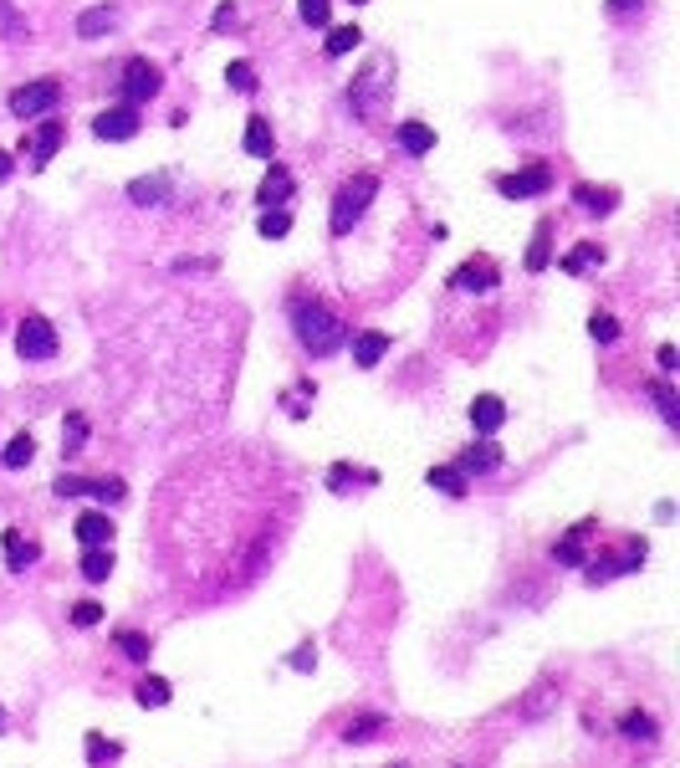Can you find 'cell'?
I'll return each mask as SVG.
<instances>
[{"label":"cell","instance_id":"cell-1","mask_svg":"<svg viewBox=\"0 0 680 768\" xmlns=\"http://www.w3.org/2000/svg\"><path fill=\"white\" fill-rule=\"evenodd\" d=\"M292 333L312 359H328L348 343V323L322 298H292Z\"/></svg>","mask_w":680,"mask_h":768},{"label":"cell","instance_id":"cell-2","mask_svg":"<svg viewBox=\"0 0 680 768\" xmlns=\"http://www.w3.org/2000/svg\"><path fill=\"white\" fill-rule=\"evenodd\" d=\"M373 195H379V180L373 174H353V180L338 190V200H333V216H328V231L333 236H348L353 226L363 221V210L373 205Z\"/></svg>","mask_w":680,"mask_h":768},{"label":"cell","instance_id":"cell-3","mask_svg":"<svg viewBox=\"0 0 680 768\" xmlns=\"http://www.w3.org/2000/svg\"><path fill=\"white\" fill-rule=\"evenodd\" d=\"M62 103V82L57 78H41V82H26V88L11 92V113L16 118H37V113H52Z\"/></svg>","mask_w":680,"mask_h":768},{"label":"cell","instance_id":"cell-4","mask_svg":"<svg viewBox=\"0 0 680 768\" xmlns=\"http://www.w3.org/2000/svg\"><path fill=\"white\" fill-rule=\"evenodd\" d=\"M16 353L21 359H57V328L47 323V318H26L21 323V333H16Z\"/></svg>","mask_w":680,"mask_h":768},{"label":"cell","instance_id":"cell-5","mask_svg":"<svg viewBox=\"0 0 680 768\" xmlns=\"http://www.w3.org/2000/svg\"><path fill=\"white\" fill-rule=\"evenodd\" d=\"M384 72H389V57H379V62H373L369 72H363V78L353 82V88H348V108H353L359 118H369V113H373L379 92H384Z\"/></svg>","mask_w":680,"mask_h":768},{"label":"cell","instance_id":"cell-6","mask_svg":"<svg viewBox=\"0 0 680 768\" xmlns=\"http://www.w3.org/2000/svg\"><path fill=\"white\" fill-rule=\"evenodd\" d=\"M548 184H552V174L542 170V164H527V170H517V174H501L497 190L507 200H532V195H542Z\"/></svg>","mask_w":680,"mask_h":768},{"label":"cell","instance_id":"cell-7","mask_svg":"<svg viewBox=\"0 0 680 768\" xmlns=\"http://www.w3.org/2000/svg\"><path fill=\"white\" fill-rule=\"evenodd\" d=\"M123 92H129V103H149L159 92V67L143 62V57H129L123 62Z\"/></svg>","mask_w":680,"mask_h":768},{"label":"cell","instance_id":"cell-8","mask_svg":"<svg viewBox=\"0 0 680 768\" xmlns=\"http://www.w3.org/2000/svg\"><path fill=\"white\" fill-rule=\"evenodd\" d=\"M450 287H455V292H491V287H497V261H491V257H471L466 267L450 272Z\"/></svg>","mask_w":680,"mask_h":768},{"label":"cell","instance_id":"cell-9","mask_svg":"<svg viewBox=\"0 0 680 768\" xmlns=\"http://www.w3.org/2000/svg\"><path fill=\"white\" fill-rule=\"evenodd\" d=\"M92 133H98V139H133V133H139V108H108V113H98L92 118Z\"/></svg>","mask_w":680,"mask_h":768},{"label":"cell","instance_id":"cell-10","mask_svg":"<svg viewBox=\"0 0 680 768\" xmlns=\"http://www.w3.org/2000/svg\"><path fill=\"white\" fill-rule=\"evenodd\" d=\"M497 467H501V446L497 441H476L471 451L455 456V471H461V477H486V471H497Z\"/></svg>","mask_w":680,"mask_h":768},{"label":"cell","instance_id":"cell-11","mask_svg":"<svg viewBox=\"0 0 680 768\" xmlns=\"http://www.w3.org/2000/svg\"><path fill=\"white\" fill-rule=\"evenodd\" d=\"M471 426L481 430V436H491V430L507 426V405H501V395H476L471 400Z\"/></svg>","mask_w":680,"mask_h":768},{"label":"cell","instance_id":"cell-12","mask_svg":"<svg viewBox=\"0 0 680 768\" xmlns=\"http://www.w3.org/2000/svg\"><path fill=\"white\" fill-rule=\"evenodd\" d=\"M78 543L82 548H113V518H108V512H82L78 518Z\"/></svg>","mask_w":680,"mask_h":768},{"label":"cell","instance_id":"cell-13","mask_svg":"<svg viewBox=\"0 0 680 768\" xmlns=\"http://www.w3.org/2000/svg\"><path fill=\"white\" fill-rule=\"evenodd\" d=\"M62 139H67V129L57 123V118H47L37 129V139H31V170H41V164H52V154L62 149Z\"/></svg>","mask_w":680,"mask_h":768},{"label":"cell","instance_id":"cell-14","mask_svg":"<svg viewBox=\"0 0 680 768\" xmlns=\"http://www.w3.org/2000/svg\"><path fill=\"white\" fill-rule=\"evenodd\" d=\"M384 353H389V333H379V328H369V333L353 339V364H359V369H379Z\"/></svg>","mask_w":680,"mask_h":768},{"label":"cell","instance_id":"cell-15","mask_svg":"<svg viewBox=\"0 0 680 768\" xmlns=\"http://www.w3.org/2000/svg\"><path fill=\"white\" fill-rule=\"evenodd\" d=\"M256 200L261 205H287V200H292V174L282 170V164H271L267 170V180H261V190H256Z\"/></svg>","mask_w":680,"mask_h":768},{"label":"cell","instance_id":"cell-16","mask_svg":"<svg viewBox=\"0 0 680 768\" xmlns=\"http://www.w3.org/2000/svg\"><path fill=\"white\" fill-rule=\"evenodd\" d=\"M113 26H118V11H113V5H92V11H82V16H78V37H82V41L108 37Z\"/></svg>","mask_w":680,"mask_h":768},{"label":"cell","instance_id":"cell-17","mask_svg":"<svg viewBox=\"0 0 680 768\" xmlns=\"http://www.w3.org/2000/svg\"><path fill=\"white\" fill-rule=\"evenodd\" d=\"M241 143H246V154H251V159H271V154H277V133H271L267 118H251Z\"/></svg>","mask_w":680,"mask_h":768},{"label":"cell","instance_id":"cell-18","mask_svg":"<svg viewBox=\"0 0 680 768\" xmlns=\"http://www.w3.org/2000/svg\"><path fill=\"white\" fill-rule=\"evenodd\" d=\"M399 149L410 159L430 154V149H435V129H430V123H399Z\"/></svg>","mask_w":680,"mask_h":768},{"label":"cell","instance_id":"cell-19","mask_svg":"<svg viewBox=\"0 0 680 768\" xmlns=\"http://www.w3.org/2000/svg\"><path fill=\"white\" fill-rule=\"evenodd\" d=\"M129 200H133V205H164V200H169V174L133 180V184H129Z\"/></svg>","mask_w":680,"mask_h":768},{"label":"cell","instance_id":"cell-20","mask_svg":"<svg viewBox=\"0 0 680 768\" xmlns=\"http://www.w3.org/2000/svg\"><path fill=\"white\" fill-rule=\"evenodd\" d=\"M0 543H5V563H11V573H26V563H37V543H26L16 528H5Z\"/></svg>","mask_w":680,"mask_h":768},{"label":"cell","instance_id":"cell-21","mask_svg":"<svg viewBox=\"0 0 680 768\" xmlns=\"http://www.w3.org/2000/svg\"><path fill=\"white\" fill-rule=\"evenodd\" d=\"M108 573H113V548H88L82 553V579L88 584H108Z\"/></svg>","mask_w":680,"mask_h":768},{"label":"cell","instance_id":"cell-22","mask_svg":"<svg viewBox=\"0 0 680 768\" xmlns=\"http://www.w3.org/2000/svg\"><path fill=\"white\" fill-rule=\"evenodd\" d=\"M589 533H593V522H578L573 533L552 548V559H558V563H589V559H583V538H589Z\"/></svg>","mask_w":680,"mask_h":768},{"label":"cell","instance_id":"cell-23","mask_svg":"<svg viewBox=\"0 0 680 768\" xmlns=\"http://www.w3.org/2000/svg\"><path fill=\"white\" fill-rule=\"evenodd\" d=\"M650 400L660 405V420H665V426H680V400H675V390H670V379H650Z\"/></svg>","mask_w":680,"mask_h":768},{"label":"cell","instance_id":"cell-24","mask_svg":"<svg viewBox=\"0 0 680 768\" xmlns=\"http://www.w3.org/2000/svg\"><path fill=\"white\" fill-rule=\"evenodd\" d=\"M256 231L267 236V241H282V236L292 231V210H287V205H271V210H261Z\"/></svg>","mask_w":680,"mask_h":768},{"label":"cell","instance_id":"cell-25","mask_svg":"<svg viewBox=\"0 0 680 768\" xmlns=\"http://www.w3.org/2000/svg\"><path fill=\"white\" fill-rule=\"evenodd\" d=\"M430 487L445 492V497H466V492H471V482H466L455 467H430Z\"/></svg>","mask_w":680,"mask_h":768},{"label":"cell","instance_id":"cell-26","mask_svg":"<svg viewBox=\"0 0 680 768\" xmlns=\"http://www.w3.org/2000/svg\"><path fill=\"white\" fill-rule=\"evenodd\" d=\"M573 195H578V205L589 210V216H609V210H614V200H619L614 190H593V184H578Z\"/></svg>","mask_w":680,"mask_h":768},{"label":"cell","instance_id":"cell-27","mask_svg":"<svg viewBox=\"0 0 680 768\" xmlns=\"http://www.w3.org/2000/svg\"><path fill=\"white\" fill-rule=\"evenodd\" d=\"M113 646L123 651V661H149V636H139V630H118L113 636Z\"/></svg>","mask_w":680,"mask_h":768},{"label":"cell","instance_id":"cell-28","mask_svg":"<svg viewBox=\"0 0 680 768\" xmlns=\"http://www.w3.org/2000/svg\"><path fill=\"white\" fill-rule=\"evenodd\" d=\"M593 261H603V247H599V241H578V251H568V257H563V272H589Z\"/></svg>","mask_w":680,"mask_h":768},{"label":"cell","instance_id":"cell-29","mask_svg":"<svg viewBox=\"0 0 680 768\" xmlns=\"http://www.w3.org/2000/svg\"><path fill=\"white\" fill-rule=\"evenodd\" d=\"M379 732H384V717L369 712V717H353V722L343 728V738H348V742H373Z\"/></svg>","mask_w":680,"mask_h":768},{"label":"cell","instance_id":"cell-30","mask_svg":"<svg viewBox=\"0 0 680 768\" xmlns=\"http://www.w3.org/2000/svg\"><path fill=\"white\" fill-rule=\"evenodd\" d=\"M31 456H37V441H31V436H16V441L0 451V461L11 471H21V467H31Z\"/></svg>","mask_w":680,"mask_h":768},{"label":"cell","instance_id":"cell-31","mask_svg":"<svg viewBox=\"0 0 680 768\" xmlns=\"http://www.w3.org/2000/svg\"><path fill=\"white\" fill-rule=\"evenodd\" d=\"M118 753H123L118 742H103L98 732H88V763H92V768H113Z\"/></svg>","mask_w":680,"mask_h":768},{"label":"cell","instance_id":"cell-32","mask_svg":"<svg viewBox=\"0 0 680 768\" xmlns=\"http://www.w3.org/2000/svg\"><path fill=\"white\" fill-rule=\"evenodd\" d=\"M619 732H624V738L650 742V738H654V717H650V712H624V717H619Z\"/></svg>","mask_w":680,"mask_h":768},{"label":"cell","instance_id":"cell-33","mask_svg":"<svg viewBox=\"0 0 680 768\" xmlns=\"http://www.w3.org/2000/svg\"><path fill=\"white\" fill-rule=\"evenodd\" d=\"M359 41H363L359 26H333V31H328V57H348Z\"/></svg>","mask_w":680,"mask_h":768},{"label":"cell","instance_id":"cell-34","mask_svg":"<svg viewBox=\"0 0 680 768\" xmlns=\"http://www.w3.org/2000/svg\"><path fill=\"white\" fill-rule=\"evenodd\" d=\"M169 697H174V691H169L164 677H143L139 681V702L143 707H169Z\"/></svg>","mask_w":680,"mask_h":768},{"label":"cell","instance_id":"cell-35","mask_svg":"<svg viewBox=\"0 0 680 768\" xmlns=\"http://www.w3.org/2000/svg\"><path fill=\"white\" fill-rule=\"evenodd\" d=\"M548 241H552V226L542 221V226H538V236H532V251H527V272H542V267H548V257H552V251H548Z\"/></svg>","mask_w":680,"mask_h":768},{"label":"cell","instance_id":"cell-36","mask_svg":"<svg viewBox=\"0 0 680 768\" xmlns=\"http://www.w3.org/2000/svg\"><path fill=\"white\" fill-rule=\"evenodd\" d=\"M225 82H231L235 92H256V67H251V62H231V67H225Z\"/></svg>","mask_w":680,"mask_h":768},{"label":"cell","instance_id":"cell-37","mask_svg":"<svg viewBox=\"0 0 680 768\" xmlns=\"http://www.w3.org/2000/svg\"><path fill=\"white\" fill-rule=\"evenodd\" d=\"M589 333H593L599 343H614V339H619V318H609V313H593V318H589Z\"/></svg>","mask_w":680,"mask_h":768},{"label":"cell","instance_id":"cell-38","mask_svg":"<svg viewBox=\"0 0 680 768\" xmlns=\"http://www.w3.org/2000/svg\"><path fill=\"white\" fill-rule=\"evenodd\" d=\"M328 16H333V0H302V21L308 26H328Z\"/></svg>","mask_w":680,"mask_h":768},{"label":"cell","instance_id":"cell-39","mask_svg":"<svg viewBox=\"0 0 680 768\" xmlns=\"http://www.w3.org/2000/svg\"><path fill=\"white\" fill-rule=\"evenodd\" d=\"M98 620H103V605H92V599H82V605H72V626H98Z\"/></svg>","mask_w":680,"mask_h":768},{"label":"cell","instance_id":"cell-40","mask_svg":"<svg viewBox=\"0 0 680 768\" xmlns=\"http://www.w3.org/2000/svg\"><path fill=\"white\" fill-rule=\"evenodd\" d=\"M312 666H318V651H312V646H297V651H292V671H312Z\"/></svg>","mask_w":680,"mask_h":768},{"label":"cell","instance_id":"cell-41","mask_svg":"<svg viewBox=\"0 0 680 768\" xmlns=\"http://www.w3.org/2000/svg\"><path fill=\"white\" fill-rule=\"evenodd\" d=\"M82 436H88V426H82V416H72V420H67V446L78 451V446H82Z\"/></svg>","mask_w":680,"mask_h":768},{"label":"cell","instance_id":"cell-42","mask_svg":"<svg viewBox=\"0 0 680 768\" xmlns=\"http://www.w3.org/2000/svg\"><path fill=\"white\" fill-rule=\"evenodd\" d=\"M675 364H680V353L670 349V343H660V374L670 379V374H675Z\"/></svg>","mask_w":680,"mask_h":768},{"label":"cell","instance_id":"cell-43","mask_svg":"<svg viewBox=\"0 0 680 768\" xmlns=\"http://www.w3.org/2000/svg\"><path fill=\"white\" fill-rule=\"evenodd\" d=\"M210 26H215V31H231V26H235V5H220V11H215V21H210Z\"/></svg>","mask_w":680,"mask_h":768},{"label":"cell","instance_id":"cell-44","mask_svg":"<svg viewBox=\"0 0 680 768\" xmlns=\"http://www.w3.org/2000/svg\"><path fill=\"white\" fill-rule=\"evenodd\" d=\"M634 5H640V0H609V11H614V16H624V11H634Z\"/></svg>","mask_w":680,"mask_h":768},{"label":"cell","instance_id":"cell-45","mask_svg":"<svg viewBox=\"0 0 680 768\" xmlns=\"http://www.w3.org/2000/svg\"><path fill=\"white\" fill-rule=\"evenodd\" d=\"M11 164H16V159L5 154V149H0V180H11Z\"/></svg>","mask_w":680,"mask_h":768},{"label":"cell","instance_id":"cell-46","mask_svg":"<svg viewBox=\"0 0 680 768\" xmlns=\"http://www.w3.org/2000/svg\"><path fill=\"white\" fill-rule=\"evenodd\" d=\"M0 728H5V712H0Z\"/></svg>","mask_w":680,"mask_h":768}]
</instances>
